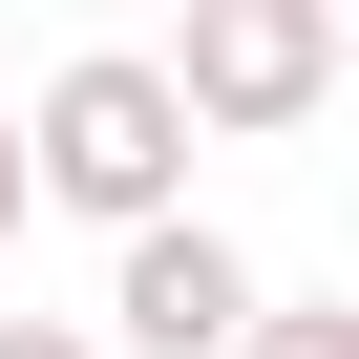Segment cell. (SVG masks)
I'll return each instance as SVG.
<instances>
[{
  "label": "cell",
  "mask_w": 359,
  "mask_h": 359,
  "mask_svg": "<svg viewBox=\"0 0 359 359\" xmlns=\"http://www.w3.org/2000/svg\"><path fill=\"white\" fill-rule=\"evenodd\" d=\"M0 127H22V191H43V212H85V233L191 212V106H169V64H148V43L43 64V106H0Z\"/></svg>",
  "instance_id": "6da1fadb"
},
{
  "label": "cell",
  "mask_w": 359,
  "mask_h": 359,
  "mask_svg": "<svg viewBox=\"0 0 359 359\" xmlns=\"http://www.w3.org/2000/svg\"><path fill=\"white\" fill-rule=\"evenodd\" d=\"M148 64H169V106H191V148H275V127L338 106V0H191Z\"/></svg>",
  "instance_id": "7a4b0ae2"
},
{
  "label": "cell",
  "mask_w": 359,
  "mask_h": 359,
  "mask_svg": "<svg viewBox=\"0 0 359 359\" xmlns=\"http://www.w3.org/2000/svg\"><path fill=\"white\" fill-rule=\"evenodd\" d=\"M254 296H275V275H254L212 212H148V233H106V317H85V338H106V359H233Z\"/></svg>",
  "instance_id": "3957f363"
},
{
  "label": "cell",
  "mask_w": 359,
  "mask_h": 359,
  "mask_svg": "<svg viewBox=\"0 0 359 359\" xmlns=\"http://www.w3.org/2000/svg\"><path fill=\"white\" fill-rule=\"evenodd\" d=\"M233 359H359V296H254V338Z\"/></svg>",
  "instance_id": "277c9868"
},
{
  "label": "cell",
  "mask_w": 359,
  "mask_h": 359,
  "mask_svg": "<svg viewBox=\"0 0 359 359\" xmlns=\"http://www.w3.org/2000/svg\"><path fill=\"white\" fill-rule=\"evenodd\" d=\"M0 359H106V338H85V317H0Z\"/></svg>",
  "instance_id": "5b68a950"
},
{
  "label": "cell",
  "mask_w": 359,
  "mask_h": 359,
  "mask_svg": "<svg viewBox=\"0 0 359 359\" xmlns=\"http://www.w3.org/2000/svg\"><path fill=\"white\" fill-rule=\"evenodd\" d=\"M22 212H43V191H22V127H0V254H22Z\"/></svg>",
  "instance_id": "8992f818"
}]
</instances>
